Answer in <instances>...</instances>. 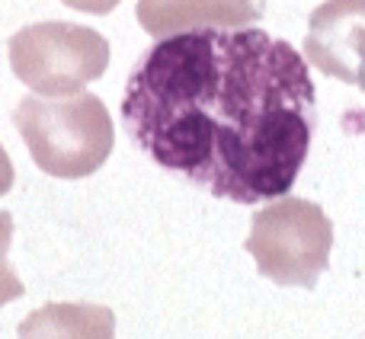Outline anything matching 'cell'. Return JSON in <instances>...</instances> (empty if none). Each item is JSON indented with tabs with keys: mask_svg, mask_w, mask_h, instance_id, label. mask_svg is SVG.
Returning a JSON list of instances; mask_svg holds the SVG:
<instances>
[{
	"mask_svg": "<svg viewBox=\"0 0 365 339\" xmlns=\"http://www.w3.org/2000/svg\"><path fill=\"white\" fill-rule=\"evenodd\" d=\"M304 58L365 93V0H327L308 19Z\"/></svg>",
	"mask_w": 365,
	"mask_h": 339,
	"instance_id": "5b68a950",
	"label": "cell"
},
{
	"mask_svg": "<svg viewBox=\"0 0 365 339\" xmlns=\"http://www.w3.org/2000/svg\"><path fill=\"white\" fill-rule=\"evenodd\" d=\"M16 339H115V314L103 304L51 301L23 317Z\"/></svg>",
	"mask_w": 365,
	"mask_h": 339,
	"instance_id": "52a82bcc",
	"label": "cell"
},
{
	"mask_svg": "<svg viewBox=\"0 0 365 339\" xmlns=\"http://www.w3.org/2000/svg\"><path fill=\"white\" fill-rule=\"evenodd\" d=\"M10 68L36 96H74L109 68V42L81 23H32L6 45Z\"/></svg>",
	"mask_w": 365,
	"mask_h": 339,
	"instance_id": "277c9868",
	"label": "cell"
},
{
	"mask_svg": "<svg viewBox=\"0 0 365 339\" xmlns=\"http://www.w3.org/2000/svg\"><path fill=\"white\" fill-rule=\"evenodd\" d=\"M266 0H138V26L154 38L195 29H247L263 19Z\"/></svg>",
	"mask_w": 365,
	"mask_h": 339,
	"instance_id": "8992f818",
	"label": "cell"
},
{
	"mask_svg": "<svg viewBox=\"0 0 365 339\" xmlns=\"http://www.w3.org/2000/svg\"><path fill=\"white\" fill-rule=\"evenodd\" d=\"M314 119L304 58L263 29L158 38L122 93L128 138L154 164L237 205L289 195Z\"/></svg>",
	"mask_w": 365,
	"mask_h": 339,
	"instance_id": "6da1fadb",
	"label": "cell"
},
{
	"mask_svg": "<svg viewBox=\"0 0 365 339\" xmlns=\"http://www.w3.org/2000/svg\"><path fill=\"white\" fill-rule=\"evenodd\" d=\"M13 231H16V227H13V214L0 212V308L26 295V285L19 282L13 266L6 263V250H10V244H13Z\"/></svg>",
	"mask_w": 365,
	"mask_h": 339,
	"instance_id": "ba28073f",
	"label": "cell"
},
{
	"mask_svg": "<svg viewBox=\"0 0 365 339\" xmlns=\"http://www.w3.org/2000/svg\"><path fill=\"white\" fill-rule=\"evenodd\" d=\"M13 125L42 173L58 179H83L109 160L115 128L106 103L93 93L23 96Z\"/></svg>",
	"mask_w": 365,
	"mask_h": 339,
	"instance_id": "7a4b0ae2",
	"label": "cell"
},
{
	"mask_svg": "<svg viewBox=\"0 0 365 339\" xmlns=\"http://www.w3.org/2000/svg\"><path fill=\"white\" fill-rule=\"evenodd\" d=\"M61 4L71 6V10L90 13V16H106V13H113L115 6L122 4V0H61Z\"/></svg>",
	"mask_w": 365,
	"mask_h": 339,
	"instance_id": "9c48e42d",
	"label": "cell"
},
{
	"mask_svg": "<svg viewBox=\"0 0 365 339\" xmlns=\"http://www.w3.org/2000/svg\"><path fill=\"white\" fill-rule=\"evenodd\" d=\"M13 179H16V173H13V164H10V154L4 151V145H0V195L10 192Z\"/></svg>",
	"mask_w": 365,
	"mask_h": 339,
	"instance_id": "30bf717a",
	"label": "cell"
},
{
	"mask_svg": "<svg viewBox=\"0 0 365 339\" xmlns=\"http://www.w3.org/2000/svg\"><path fill=\"white\" fill-rule=\"evenodd\" d=\"M334 224L317 202L282 195L253 214L244 250L263 278L285 288H314L330 266Z\"/></svg>",
	"mask_w": 365,
	"mask_h": 339,
	"instance_id": "3957f363",
	"label": "cell"
}]
</instances>
